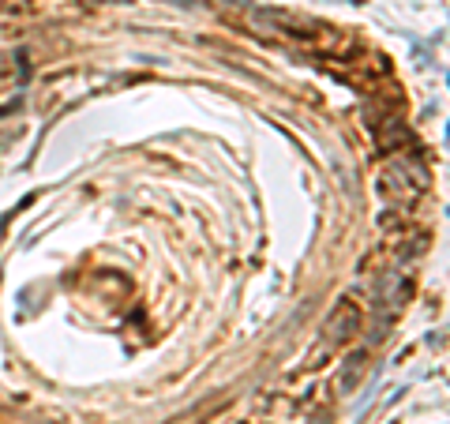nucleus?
Wrapping results in <instances>:
<instances>
[{
  "label": "nucleus",
  "instance_id": "f257e3e1",
  "mask_svg": "<svg viewBox=\"0 0 450 424\" xmlns=\"http://www.w3.org/2000/svg\"><path fill=\"white\" fill-rule=\"evenodd\" d=\"M428 184H432L428 165L420 162L417 154H398V158H390V162L383 165L379 188H383V195H387V203H394V207H413L420 195L428 192Z\"/></svg>",
  "mask_w": 450,
  "mask_h": 424
},
{
  "label": "nucleus",
  "instance_id": "f03ea898",
  "mask_svg": "<svg viewBox=\"0 0 450 424\" xmlns=\"http://www.w3.org/2000/svg\"><path fill=\"white\" fill-rule=\"evenodd\" d=\"M356 330H361V308H356L353 300H338L334 312L326 315L323 323V335H319V349L330 353V349H341L346 342L356 338Z\"/></svg>",
  "mask_w": 450,
  "mask_h": 424
},
{
  "label": "nucleus",
  "instance_id": "7ed1b4c3",
  "mask_svg": "<svg viewBox=\"0 0 450 424\" xmlns=\"http://www.w3.org/2000/svg\"><path fill=\"white\" fill-rule=\"evenodd\" d=\"M364 376H368V353H353L338 372V387L349 394V391H356V383H361Z\"/></svg>",
  "mask_w": 450,
  "mask_h": 424
},
{
  "label": "nucleus",
  "instance_id": "20e7f679",
  "mask_svg": "<svg viewBox=\"0 0 450 424\" xmlns=\"http://www.w3.org/2000/svg\"><path fill=\"white\" fill-rule=\"evenodd\" d=\"M177 4H192V0H177Z\"/></svg>",
  "mask_w": 450,
  "mask_h": 424
}]
</instances>
